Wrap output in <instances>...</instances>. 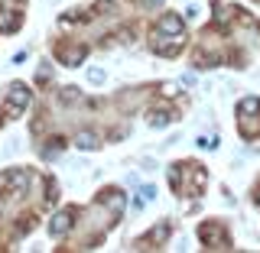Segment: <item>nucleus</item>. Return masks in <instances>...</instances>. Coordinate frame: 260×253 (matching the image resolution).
<instances>
[{
  "label": "nucleus",
  "mask_w": 260,
  "mask_h": 253,
  "mask_svg": "<svg viewBox=\"0 0 260 253\" xmlns=\"http://www.w3.org/2000/svg\"><path fill=\"white\" fill-rule=\"evenodd\" d=\"M4 189H23V185H29V172L26 169H13V172H7L4 175Z\"/></svg>",
  "instance_id": "7"
},
{
  "label": "nucleus",
  "mask_w": 260,
  "mask_h": 253,
  "mask_svg": "<svg viewBox=\"0 0 260 253\" xmlns=\"http://www.w3.org/2000/svg\"><path fill=\"white\" fill-rule=\"evenodd\" d=\"M159 32H169V36H182V16L179 13H166L159 20V26H156Z\"/></svg>",
  "instance_id": "6"
},
{
  "label": "nucleus",
  "mask_w": 260,
  "mask_h": 253,
  "mask_svg": "<svg viewBox=\"0 0 260 253\" xmlns=\"http://www.w3.org/2000/svg\"><path fill=\"white\" fill-rule=\"evenodd\" d=\"M69 231H72V211H59V214H52V221H49V234L59 240Z\"/></svg>",
  "instance_id": "2"
},
{
  "label": "nucleus",
  "mask_w": 260,
  "mask_h": 253,
  "mask_svg": "<svg viewBox=\"0 0 260 253\" xmlns=\"http://www.w3.org/2000/svg\"><path fill=\"white\" fill-rule=\"evenodd\" d=\"M153 49H156L159 55H176L179 49H182V36H169V32H162V39H153Z\"/></svg>",
  "instance_id": "4"
},
{
  "label": "nucleus",
  "mask_w": 260,
  "mask_h": 253,
  "mask_svg": "<svg viewBox=\"0 0 260 253\" xmlns=\"http://www.w3.org/2000/svg\"><path fill=\"white\" fill-rule=\"evenodd\" d=\"M156 198V189L153 185H146V189H140V198H137V205H146V201H153Z\"/></svg>",
  "instance_id": "13"
},
{
  "label": "nucleus",
  "mask_w": 260,
  "mask_h": 253,
  "mask_svg": "<svg viewBox=\"0 0 260 253\" xmlns=\"http://www.w3.org/2000/svg\"><path fill=\"white\" fill-rule=\"evenodd\" d=\"M88 78H91L94 85H101V81H104V71L101 68H91V71H88Z\"/></svg>",
  "instance_id": "15"
},
{
  "label": "nucleus",
  "mask_w": 260,
  "mask_h": 253,
  "mask_svg": "<svg viewBox=\"0 0 260 253\" xmlns=\"http://www.w3.org/2000/svg\"><path fill=\"white\" fill-rule=\"evenodd\" d=\"M16 23H20V16L10 13V16H4V20H0V29H4V32H13V29H16Z\"/></svg>",
  "instance_id": "12"
},
{
  "label": "nucleus",
  "mask_w": 260,
  "mask_h": 253,
  "mask_svg": "<svg viewBox=\"0 0 260 253\" xmlns=\"http://www.w3.org/2000/svg\"><path fill=\"white\" fill-rule=\"evenodd\" d=\"M62 143H65V140H59V136H55V140H52V146H46V150H43V156H46V159L59 156V153H62Z\"/></svg>",
  "instance_id": "11"
},
{
  "label": "nucleus",
  "mask_w": 260,
  "mask_h": 253,
  "mask_svg": "<svg viewBox=\"0 0 260 253\" xmlns=\"http://www.w3.org/2000/svg\"><path fill=\"white\" fill-rule=\"evenodd\" d=\"M29 101H32V94H29V88L26 85H10V91H7V111L13 114V117H20L23 111L29 107Z\"/></svg>",
  "instance_id": "1"
},
{
  "label": "nucleus",
  "mask_w": 260,
  "mask_h": 253,
  "mask_svg": "<svg viewBox=\"0 0 260 253\" xmlns=\"http://www.w3.org/2000/svg\"><path fill=\"white\" fill-rule=\"evenodd\" d=\"M169 120H173V114H169V111H153V114H150V124L156 127V130H162Z\"/></svg>",
  "instance_id": "10"
},
{
  "label": "nucleus",
  "mask_w": 260,
  "mask_h": 253,
  "mask_svg": "<svg viewBox=\"0 0 260 253\" xmlns=\"http://www.w3.org/2000/svg\"><path fill=\"white\" fill-rule=\"evenodd\" d=\"M176 88H179V85H162V94H166V97H176V94H179Z\"/></svg>",
  "instance_id": "16"
},
{
  "label": "nucleus",
  "mask_w": 260,
  "mask_h": 253,
  "mask_svg": "<svg viewBox=\"0 0 260 253\" xmlns=\"http://www.w3.org/2000/svg\"><path fill=\"white\" fill-rule=\"evenodd\" d=\"M146 7H159V4H166V0H143Z\"/></svg>",
  "instance_id": "17"
},
{
  "label": "nucleus",
  "mask_w": 260,
  "mask_h": 253,
  "mask_svg": "<svg viewBox=\"0 0 260 253\" xmlns=\"http://www.w3.org/2000/svg\"><path fill=\"white\" fill-rule=\"evenodd\" d=\"M124 205H127V198H124L120 192H108V208H111V214H114V218L124 211Z\"/></svg>",
  "instance_id": "8"
},
{
  "label": "nucleus",
  "mask_w": 260,
  "mask_h": 253,
  "mask_svg": "<svg viewBox=\"0 0 260 253\" xmlns=\"http://www.w3.org/2000/svg\"><path fill=\"white\" fill-rule=\"evenodd\" d=\"M59 59H62V65H69V68H78V65L88 59V49L85 46H72V49H65Z\"/></svg>",
  "instance_id": "5"
},
{
  "label": "nucleus",
  "mask_w": 260,
  "mask_h": 253,
  "mask_svg": "<svg viewBox=\"0 0 260 253\" xmlns=\"http://www.w3.org/2000/svg\"><path fill=\"white\" fill-rule=\"evenodd\" d=\"M75 146H78V150H98L101 143H98V136H94V133H88V130H85V133H78V136H75Z\"/></svg>",
  "instance_id": "9"
},
{
  "label": "nucleus",
  "mask_w": 260,
  "mask_h": 253,
  "mask_svg": "<svg viewBox=\"0 0 260 253\" xmlns=\"http://www.w3.org/2000/svg\"><path fill=\"white\" fill-rule=\"evenodd\" d=\"M199 146H202V150H215V146H218V136L215 133H211V136H199Z\"/></svg>",
  "instance_id": "14"
},
{
  "label": "nucleus",
  "mask_w": 260,
  "mask_h": 253,
  "mask_svg": "<svg viewBox=\"0 0 260 253\" xmlns=\"http://www.w3.org/2000/svg\"><path fill=\"white\" fill-rule=\"evenodd\" d=\"M199 237L208 243V247H224V227L221 224H202Z\"/></svg>",
  "instance_id": "3"
}]
</instances>
